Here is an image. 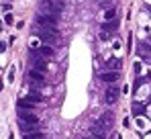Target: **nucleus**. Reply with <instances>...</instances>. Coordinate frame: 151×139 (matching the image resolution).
Segmentation results:
<instances>
[{
	"mask_svg": "<svg viewBox=\"0 0 151 139\" xmlns=\"http://www.w3.org/2000/svg\"><path fill=\"white\" fill-rule=\"evenodd\" d=\"M139 53H141L143 57H149L151 55V47L147 45V43H141V45H139Z\"/></svg>",
	"mask_w": 151,
	"mask_h": 139,
	"instance_id": "9",
	"label": "nucleus"
},
{
	"mask_svg": "<svg viewBox=\"0 0 151 139\" xmlns=\"http://www.w3.org/2000/svg\"><path fill=\"white\" fill-rule=\"evenodd\" d=\"M19 119L23 121V123H31V125H37L39 119L35 113H31V110H25V108H19Z\"/></svg>",
	"mask_w": 151,
	"mask_h": 139,
	"instance_id": "3",
	"label": "nucleus"
},
{
	"mask_svg": "<svg viewBox=\"0 0 151 139\" xmlns=\"http://www.w3.org/2000/svg\"><path fill=\"white\" fill-rule=\"evenodd\" d=\"M104 19H106V21H113V19H114V8H113V10H106Z\"/></svg>",
	"mask_w": 151,
	"mask_h": 139,
	"instance_id": "13",
	"label": "nucleus"
},
{
	"mask_svg": "<svg viewBox=\"0 0 151 139\" xmlns=\"http://www.w3.org/2000/svg\"><path fill=\"white\" fill-rule=\"evenodd\" d=\"M41 10L47 14H59L63 10V2L61 0H41Z\"/></svg>",
	"mask_w": 151,
	"mask_h": 139,
	"instance_id": "1",
	"label": "nucleus"
},
{
	"mask_svg": "<svg viewBox=\"0 0 151 139\" xmlns=\"http://www.w3.org/2000/svg\"><path fill=\"white\" fill-rule=\"evenodd\" d=\"M0 27H2V25H0Z\"/></svg>",
	"mask_w": 151,
	"mask_h": 139,
	"instance_id": "16",
	"label": "nucleus"
},
{
	"mask_svg": "<svg viewBox=\"0 0 151 139\" xmlns=\"http://www.w3.org/2000/svg\"><path fill=\"white\" fill-rule=\"evenodd\" d=\"M37 23H39V25H51V27H57V23H59V14H47V12H43V14H39V16H37Z\"/></svg>",
	"mask_w": 151,
	"mask_h": 139,
	"instance_id": "2",
	"label": "nucleus"
},
{
	"mask_svg": "<svg viewBox=\"0 0 151 139\" xmlns=\"http://www.w3.org/2000/svg\"><path fill=\"white\" fill-rule=\"evenodd\" d=\"M25 139H45V135L39 133L37 129H35V131H31V133H25Z\"/></svg>",
	"mask_w": 151,
	"mask_h": 139,
	"instance_id": "11",
	"label": "nucleus"
},
{
	"mask_svg": "<svg viewBox=\"0 0 151 139\" xmlns=\"http://www.w3.org/2000/svg\"><path fill=\"white\" fill-rule=\"evenodd\" d=\"M118 94H120V90H118L114 84L108 86V88H106V100H108V102H114V100L118 98Z\"/></svg>",
	"mask_w": 151,
	"mask_h": 139,
	"instance_id": "5",
	"label": "nucleus"
},
{
	"mask_svg": "<svg viewBox=\"0 0 151 139\" xmlns=\"http://www.w3.org/2000/svg\"><path fill=\"white\" fill-rule=\"evenodd\" d=\"M133 113H135V115H141V113H143V106L135 104V106H133Z\"/></svg>",
	"mask_w": 151,
	"mask_h": 139,
	"instance_id": "14",
	"label": "nucleus"
},
{
	"mask_svg": "<svg viewBox=\"0 0 151 139\" xmlns=\"http://www.w3.org/2000/svg\"><path fill=\"white\" fill-rule=\"evenodd\" d=\"M100 80H104V82H116L118 80V72H106V74H100Z\"/></svg>",
	"mask_w": 151,
	"mask_h": 139,
	"instance_id": "7",
	"label": "nucleus"
},
{
	"mask_svg": "<svg viewBox=\"0 0 151 139\" xmlns=\"http://www.w3.org/2000/svg\"><path fill=\"white\" fill-rule=\"evenodd\" d=\"M39 51H41V55H45V57H51V55H53L51 45H41V47H39Z\"/></svg>",
	"mask_w": 151,
	"mask_h": 139,
	"instance_id": "10",
	"label": "nucleus"
},
{
	"mask_svg": "<svg viewBox=\"0 0 151 139\" xmlns=\"http://www.w3.org/2000/svg\"><path fill=\"white\" fill-rule=\"evenodd\" d=\"M108 68L110 70H118L120 66H118V59H108Z\"/></svg>",
	"mask_w": 151,
	"mask_h": 139,
	"instance_id": "12",
	"label": "nucleus"
},
{
	"mask_svg": "<svg viewBox=\"0 0 151 139\" xmlns=\"http://www.w3.org/2000/svg\"><path fill=\"white\" fill-rule=\"evenodd\" d=\"M96 139H98V137H96Z\"/></svg>",
	"mask_w": 151,
	"mask_h": 139,
	"instance_id": "17",
	"label": "nucleus"
},
{
	"mask_svg": "<svg viewBox=\"0 0 151 139\" xmlns=\"http://www.w3.org/2000/svg\"><path fill=\"white\" fill-rule=\"evenodd\" d=\"M0 90H2V82H0Z\"/></svg>",
	"mask_w": 151,
	"mask_h": 139,
	"instance_id": "15",
	"label": "nucleus"
},
{
	"mask_svg": "<svg viewBox=\"0 0 151 139\" xmlns=\"http://www.w3.org/2000/svg\"><path fill=\"white\" fill-rule=\"evenodd\" d=\"M19 108H33V100L31 98H21L19 100Z\"/></svg>",
	"mask_w": 151,
	"mask_h": 139,
	"instance_id": "8",
	"label": "nucleus"
},
{
	"mask_svg": "<svg viewBox=\"0 0 151 139\" xmlns=\"http://www.w3.org/2000/svg\"><path fill=\"white\" fill-rule=\"evenodd\" d=\"M113 121H114V115H113V113H108V110H106V113H102V115H100V119H98L96 123H98L100 127H104V129L108 131V129L113 127Z\"/></svg>",
	"mask_w": 151,
	"mask_h": 139,
	"instance_id": "4",
	"label": "nucleus"
},
{
	"mask_svg": "<svg viewBox=\"0 0 151 139\" xmlns=\"http://www.w3.org/2000/svg\"><path fill=\"white\" fill-rule=\"evenodd\" d=\"M29 80H33V82H39V84H43V72H37V70H29Z\"/></svg>",
	"mask_w": 151,
	"mask_h": 139,
	"instance_id": "6",
	"label": "nucleus"
}]
</instances>
